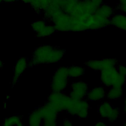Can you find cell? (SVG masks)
Masks as SVG:
<instances>
[{
  "label": "cell",
  "instance_id": "6da1fadb",
  "mask_svg": "<svg viewBox=\"0 0 126 126\" xmlns=\"http://www.w3.org/2000/svg\"><path fill=\"white\" fill-rule=\"evenodd\" d=\"M65 54L63 48L49 44H43L37 47L32 57L28 59L30 67L40 64L55 63L63 59Z\"/></svg>",
  "mask_w": 126,
  "mask_h": 126
},
{
  "label": "cell",
  "instance_id": "7a4b0ae2",
  "mask_svg": "<svg viewBox=\"0 0 126 126\" xmlns=\"http://www.w3.org/2000/svg\"><path fill=\"white\" fill-rule=\"evenodd\" d=\"M110 19L99 16L94 13L71 16L70 32H84L98 30L110 26Z\"/></svg>",
  "mask_w": 126,
  "mask_h": 126
},
{
  "label": "cell",
  "instance_id": "3957f363",
  "mask_svg": "<svg viewBox=\"0 0 126 126\" xmlns=\"http://www.w3.org/2000/svg\"><path fill=\"white\" fill-rule=\"evenodd\" d=\"M69 77L67 67L61 66L55 71L51 81L52 92H64L69 85Z\"/></svg>",
  "mask_w": 126,
  "mask_h": 126
},
{
  "label": "cell",
  "instance_id": "277c9868",
  "mask_svg": "<svg viewBox=\"0 0 126 126\" xmlns=\"http://www.w3.org/2000/svg\"><path fill=\"white\" fill-rule=\"evenodd\" d=\"M90 107L89 101L86 99L80 100L71 99L65 111L72 117L84 119L88 116Z\"/></svg>",
  "mask_w": 126,
  "mask_h": 126
},
{
  "label": "cell",
  "instance_id": "5b68a950",
  "mask_svg": "<svg viewBox=\"0 0 126 126\" xmlns=\"http://www.w3.org/2000/svg\"><path fill=\"white\" fill-rule=\"evenodd\" d=\"M70 100L68 94L64 92H52L47 98V102L58 114L66 111Z\"/></svg>",
  "mask_w": 126,
  "mask_h": 126
},
{
  "label": "cell",
  "instance_id": "8992f818",
  "mask_svg": "<svg viewBox=\"0 0 126 126\" xmlns=\"http://www.w3.org/2000/svg\"><path fill=\"white\" fill-rule=\"evenodd\" d=\"M71 21V16L62 10L49 23L54 25L56 31L70 32Z\"/></svg>",
  "mask_w": 126,
  "mask_h": 126
},
{
  "label": "cell",
  "instance_id": "52a82bcc",
  "mask_svg": "<svg viewBox=\"0 0 126 126\" xmlns=\"http://www.w3.org/2000/svg\"><path fill=\"white\" fill-rule=\"evenodd\" d=\"M89 90V86L86 82L82 80L75 81L70 84L68 95L71 99H84L86 98Z\"/></svg>",
  "mask_w": 126,
  "mask_h": 126
},
{
  "label": "cell",
  "instance_id": "ba28073f",
  "mask_svg": "<svg viewBox=\"0 0 126 126\" xmlns=\"http://www.w3.org/2000/svg\"><path fill=\"white\" fill-rule=\"evenodd\" d=\"M43 126H55L57 124L58 113L48 102L39 107Z\"/></svg>",
  "mask_w": 126,
  "mask_h": 126
},
{
  "label": "cell",
  "instance_id": "9c48e42d",
  "mask_svg": "<svg viewBox=\"0 0 126 126\" xmlns=\"http://www.w3.org/2000/svg\"><path fill=\"white\" fill-rule=\"evenodd\" d=\"M116 66L106 68L100 71V82L104 87L109 88L115 84L120 75Z\"/></svg>",
  "mask_w": 126,
  "mask_h": 126
},
{
  "label": "cell",
  "instance_id": "30bf717a",
  "mask_svg": "<svg viewBox=\"0 0 126 126\" xmlns=\"http://www.w3.org/2000/svg\"><path fill=\"white\" fill-rule=\"evenodd\" d=\"M29 67L28 59L26 57H20L14 66L11 84L14 86L18 82L20 77Z\"/></svg>",
  "mask_w": 126,
  "mask_h": 126
},
{
  "label": "cell",
  "instance_id": "8fae6325",
  "mask_svg": "<svg viewBox=\"0 0 126 126\" xmlns=\"http://www.w3.org/2000/svg\"><path fill=\"white\" fill-rule=\"evenodd\" d=\"M106 93V90L103 86H97L89 90L85 98L88 101H100L105 97Z\"/></svg>",
  "mask_w": 126,
  "mask_h": 126
},
{
  "label": "cell",
  "instance_id": "7c38bea8",
  "mask_svg": "<svg viewBox=\"0 0 126 126\" xmlns=\"http://www.w3.org/2000/svg\"><path fill=\"white\" fill-rule=\"evenodd\" d=\"M110 24L116 29L126 32V14L116 12L110 18Z\"/></svg>",
  "mask_w": 126,
  "mask_h": 126
},
{
  "label": "cell",
  "instance_id": "4fadbf2b",
  "mask_svg": "<svg viewBox=\"0 0 126 126\" xmlns=\"http://www.w3.org/2000/svg\"><path fill=\"white\" fill-rule=\"evenodd\" d=\"M116 12L115 6L114 7L109 3L104 2L96 8L94 13L99 16L110 19Z\"/></svg>",
  "mask_w": 126,
  "mask_h": 126
},
{
  "label": "cell",
  "instance_id": "5bb4252c",
  "mask_svg": "<svg viewBox=\"0 0 126 126\" xmlns=\"http://www.w3.org/2000/svg\"><path fill=\"white\" fill-rule=\"evenodd\" d=\"M106 91V98L109 101L116 100L122 98L124 94L123 87L112 86Z\"/></svg>",
  "mask_w": 126,
  "mask_h": 126
},
{
  "label": "cell",
  "instance_id": "9a60e30c",
  "mask_svg": "<svg viewBox=\"0 0 126 126\" xmlns=\"http://www.w3.org/2000/svg\"><path fill=\"white\" fill-rule=\"evenodd\" d=\"M28 123L30 126L42 125V117L39 107L35 109L30 114L28 118Z\"/></svg>",
  "mask_w": 126,
  "mask_h": 126
},
{
  "label": "cell",
  "instance_id": "2e32d148",
  "mask_svg": "<svg viewBox=\"0 0 126 126\" xmlns=\"http://www.w3.org/2000/svg\"><path fill=\"white\" fill-rule=\"evenodd\" d=\"M114 106L109 100H106L101 103L98 107L97 111L99 115L103 119H108L111 115Z\"/></svg>",
  "mask_w": 126,
  "mask_h": 126
},
{
  "label": "cell",
  "instance_id": "e0dca14e",
  "mask_svg": "<svg viewBox=\"0 0 126 126\" xmlns=\"http://www.w3.org/2000/svg\"><path fill=\"white\" fill-rule=\"evenodd\" d=\"M53 0H32L30 5L37 14H40L51 3Z\"/></svg>",
  "mask_w": 126,
  "mask_h": 126
},
{
  "label": "cell",
  "instance_id": "ac0fdd59",
  "mask_svg": "<svg viewBox=\"0 0 126 126\" xmlns=\"http://www.w3.org/2000/svg\"><path fill=\"white\" fill-rule=\"evenodd\" d=\"M4 126H22L24 125L22 117L19 115H13L5 118L2 122Z\"/></svg>",
  "mask_w": 126,
  "mask_h": 126
},
{
  "label": "cell",
  "instance_id": "d6986e66",
  "mask_svg": "<svg viewBox=\"0 0 126 126\" xmlns=\"http://www.w3.org/2000/svg\"><path fill=\"white\" fill-rule=\"evenodd\" d=\"M68 74L70 78H78L82 76L85 73V68L80 65H73L67 67Z\"/></svg>",
  "mask_w": 126,
  "mask_h": 126
},
{
  "label": "cell",
  "instance_id": "ffe728a7",
  "mask_svg": "<svg viewBox=\"0 0 126 126\" xmlns=\"http://www.w3.org/2000/svg\"><path fill=\"white\" fill-rule=\"evenodd\" d=\"M56 29L54 25L51 23H47L46 26L39 32L35 33L36 36L38 38H44L50 36L56 32Z\"/></svg>",
  "mask_w": 126,
  "mask_h": 126
},
{
  "label": "cell",
  "instance_id": "44dd1931",
  "mask_svg": "<svg viewBox=\"0 0 126 126\" xmlns=\"http://www.w3.org/2000/svg\"><path fill=\"white\" fill-rule=\"evenodd\" d=\"M85 65L89 69L94 71H101L102 69L101 60H90L85 63Z\"/></svg>",
  "mask_w": 126,
  "mask_h": 126
},
{
  "label": "cell",
  "instance_id": "7402d4cb",
  "mask_svg": "<svg viewBox=\"0 0 126 126\" xmlns=\"http://www.w3.org/2000/svg\"><path fill=\"white\" fill-rule=\"evenodd\" d=\"M47 21L44 19H39L35 20L31 24V28L32 31L37 33L40 32L47 25Z\"/></svg>",
  "mask_w": 126,
  "mask_h": 126
},
{
  "label": "cell",
  "instance_id": "603a6c76",
  "mask_svg": "<svg viewBox=\"0 0 126 126\" xmlns=\"http://www.w3.org/2000/svg\"><path fill=\"white\" fill-rule=\"evenodd\" d=\"M101 62L102 69L106 68L116 66L118 64V60L114 58H104L101 60Z\"/></svg>",
  "mask_w": 126,
  "mask_h": 126
},
{
  "label": "cell",
  "instance_id": "cb8c5ba5",
  "mask_svg": "<svg viewBox=\"0 0 126 126\" xmlns=\"http://www.w3.org/2000/svg\"><path fill=\"white\" fill-rule=\"evenodd\" d=\"M121 114V111L120 108H119L117 107H113V109L112 111V112L110 116V117L108 118L107 120L111 123H113L116 122L120 117Z\"/></svg>",
  "mask_w": 126,
  "mask_h": 126
},
{
  "label": "cell",
  "instance_id": "d4e9b609",
  "mask_svg": "<svg viewBox=\"0 0 126 126\" xmlns=\"http://www.w3.org/2000/svg\"><path fill=\"white\" fill-rule=\"evenodd\" d=\"M116 11L126 14V0H118L115 6Z\"/></svg>",
  "mask_w": 126,
  "mask_h": 126
},
{
  "label": "cell",
  "instance_id": "484cf974",
  "mask_svg": "<svg viewBox=\"0 0 126 126\" xmlns=\"http://www.w3.org/2000/svg\"><path fill=\"white\" fill-rule=\"evenodd\" d=\"M116 67L119 73L126 77V66L123 64H118Z\"/></svg>",
  "mask_w": 126,
  "mask_h": 126
},
{
  "label": "cell",
  "instance_id": "4316f807",
  "mask_svg": "<svg viewBox=\"0 0 126 126\" xmlns=\"http://www.w3.org/2000/svg\"><path fill=\"white\" fill-rule=\"evenodd\" d=\"M89 3L93 5L96 8L104 2V0H85Z\"/></svg>",
  "mask_w": 126,
  "mask_h": 126
},
{
  "label": "cell",
  "instance_id": "83f0119b",
  "mask_svg": "<svg viewBox=\"0 0 126 126\" xmlns=\"http://www.w3.org/2000/svg\"><path fill=\"white\" fill-rule=\"evenodd\" d=\"M63 126H71L72 125V122L68 119H64L63 121Z\"/></svg>",
  "mask_w": 126,
  "mask_h": 126
},
{
  "label": "cell",
  "instance_id": "f1b7e54d",
  "mask_svg": "<svg viewBox=\"0 0 126 126\" xmlns=\"http://www.w3.org/2000/svg\"><path fill=\"white\" fill-rule=\"evenodd\" d=\"M106 125V124L102 121H98L96 122L95 124V126H105Z\"/></svg>",
  "mask_w": 126,
  "mask_h": 126
},
{
  "label": "cell",
  "instance_id": "f546056e",
  "mask_svg": "<svg viewBox=\"0 0 126 126\" xmlns=\"http://www.w3.org/2000/svg\"><path fill=\"white\" fill-rule=\"evenodd\" d=\"M123 112L126 115V95L125 96L124 100V104L123 107Z\"/></svg>",
  "mask_w": 126,
  "mask_h": 126
},
{
  "label": "cell",
  "instance_id": "4dcf8cb0",
  "mask_svg": "<svg viewBox=\"0 0 126 126\" xmlns=\"http://www.w3.org/2000/svg\"><path fill=\"white\" fill-rule=\"evenodd\" d=\"M54 0L56 1L57 3H59L64 1H78L80 0Z\"/></svg>",
  "mask_w": 126,
  "mask_h": 126
},
{
  "label": "cell",
  "instance_id": "1f68e13d",
  "mask_svg": "<svg viewBox=\"0 0 126 126\" xmlns=\"http://www.w3.org/2000/svg\"><path fill=\"white\" fill-rule=\"evenodd\" d=\"M18 0H3V2L5 3H13Z\"/></svg>",
  "mask_w": 126,
  "mask_h": 126
},
{
  "label": "cell",
  "instance_id": "d6a6232c",
  "mask_svg": "<svg viewBox=\"0 0 126 126\" xmlns=\"http://www.w3.org/2000/svg\"><path fill=\"white\" fill-rule=\"evenodd\" d=\"M22 2L25 3H27V4H30L32 0H20Z\"/></svg>",
  "mask_w": 126,
  "mask_h": 126
},
{
  "label": "cell",
  "instance_id": "836d02e7",
  "mask_svg": "<svg viewBox=\"0 0 126 126\" xmlns=\"http://www.w3.org/2000/svg\"><path fill=\"white\" fill-rule=\"evenodd\" d=\"M3 63L1 61V60L0 59V69H1V68L3 67Z\"/></svg>",
  "mask_w": 126,
  "mask_h": 126
},
{
  "label": "cell",
  "instance_id": "e575fe53",
  "mask_svg": "<svg viewBox=\"0 0 126 126\" xmlns=\"http://www.w3.org/2000/svg\"><path fill=\"white\" fill-rule=\"evenodd\" d=\"M7 108V103L6 102H4L3 104V108L5 109Z\"/></svg>",
  "mask_w": 126,
  "mask_h": 126
},
{
  "label": "cell",
  "instance_id": "d590c367",
  "mask_svg": "<svg viewBox=\"0 0 126 126\" xmlns=\"http://www.w3.org/2000/svg\"><path fill=\"white\" fill-rule=\"evenodd\" d=\"M10 98V96L9 95H7L6 96V100H9Z\"/></svg>",
  "mask_w": 126,
  "mask_h": 126
},
{
  "label": "cell",
  "instance_id": "8d00e7d4",
  "mask_svg": "<svg viewBox=\"0 0 126 126\" xmlns=\"http://www.w3.org/2000/svg\"><path fill=\"white\" fill-rule=\"evenodd\" d=\"M123 125H124V126H126V119H125V120H124V123H123Z\"/></svg>",
  "mask_w": 126,
  "mask_h": 126
},
{
  "label": "cell",
  "instance_id": "74e56055",
  "mask_svg": "<svg viewBox=\"0 0 126 126\" xmlns=\"http://www.w3.org/2000/svg\"><path fill=\"white\" fill-rule=\"evenodd\" d=\"M3 2V0H0V4Z\"/></svg>",
  "mask_w": 126,
  "mask_h": 126
},
{
  "label": "cell",
  "instance_id": "f35d334b",
  "mask_svg": "<svg viewBox=\"0 0 126 126\" xmlns=\"http://www.w3.org/2000/svg\"><path fill=\"white\" fill-rule=\"evenodd\" d=\"M115 0V1H118V0Z\"/></svg>",
  "mask_w": 126,
  "mask_h": 126
}]
</instances>
